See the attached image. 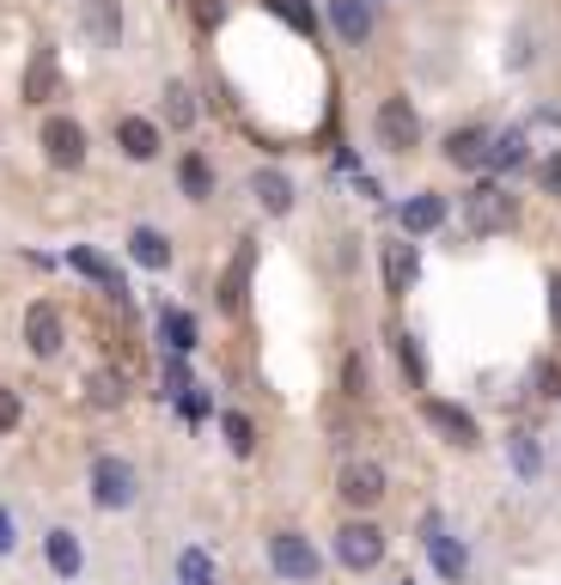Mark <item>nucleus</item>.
I'll return each instance as SVG.
<instances>
[{"instance_id": "1", "label": "nucleus", "mask_w": 561, "mask_h": 585, "mask_svg": "<svg viewBox=\"0 0 561 585\" xmlns=\"http://www.w3.org/2000/svg\"><path fill=\"white\" fill-rule=\"evenodd\" d=\"M86 488H92V507L128 512L140 500V470L128 458H116V451H104V458H92V470H86Z\"/></svg>"}, {"instance_id": "2", "label": "nucleus", "mask_w": 561, "mask_h": 585, "mask_svg": "<svg viewBox=\"0 0 561 585\" xmlns=\"http://www.w3.org/2000/svg\"><path fill=\"white\" fill-rule=\"evenodd\" d=\"M421 549H427V568H434L446 585H458L470 573V549L452 537V531H446V519H439V512H427V519H421Z\"/></svg>"}, {"instance_id": "3", "label": "nucleus", "mask_w": 561, "mask_h": 585, "mask_svg": "<svg viewBox=\"0 0 561 585\" xmlns=\"http://www.w3.org/2000/svg\"><path fill=\"white\" fill-rule=\"evenodd\" d=\"M269 568L294 585H312L317 573H324V555L312 549V537H299V531H275V537H269Z\"/></svg>"}, {"instance_id": "4", "label": "nucleus", "mask_w": 561, "mask_h": 585, "mask_svg": "<svg viewBox=\"0 0 561 585\" xmlns=\"http://www.w3.org/2000/svg\"><path fill=\"white\" fill-rule=\"evenodd\" d=\"M385 531H378L373 519H348L342 531H336V561H342L348 573H373L378 561H385Z\"/></svg>"}, {"instance_id": "5", "label": "nucleus", "mask_w": 561, "mask_h": 585, "mask_svg": "<svg viewBox=\"0 0 561 585\" xmlns=\"http://www.w3.org/2000/svg\"><path fill=\"white\" fill-rule=\"evenodd\" d=\"M464 214H470V226L483 232H513L519 226V196L507 184H476L470 189V201H464Z\"/></svg>"}, {"instance_id": "6", "label": "nucleus", "mask_w": 561, "mask_h": 585, "mask_svg": "<svg viewBox=\"0 0 561 585\" xmlns=\"http://www.w3.org/2000/svg\"><path fill=\"white\" fill-rule=\"evenodd\" d=\"M373 128H378V140H385L390 153H415L421 147V116H415V104H409L403 92H390L385 104H378Z\"/></svg>"}, {"instance_id": "7", "label": "nucleus", "mask_w": 561, "mask_h": 585, "mask_svg": "<svg viewBox=\"0 0 561 585\" xmlns=\"http://www.w3.org/2000/svg\"><path fill=\"white\" fill-rule=\"evenodd\" d=\"M43 159L55 171H79L86 165V128L74 123V116H43Z\"/></svg>"}, {"instance_id": "8", "label": "nucleus", "mask_w": 561, "mask_h": 585, "mask_svg": "<svg viewBox=\"0 0 561 585\" xmlns=\"http://www.w3.org/2000/svg\"><path fill=\"white\" fill-rule=\"evenodd\" d=\"M378 275H385V292H397V299H403L409 287H415L421 281V250L409 245L403 232H397V238H385V245H378Z\"/></svg>"}, {"instance_id": "9", "label": "nucleus", "mask_w": 561, "mask_h": 585, "mask_svg": "<svg viewBox=\"0 0 561 585\" xmlns=\"http://www.w3.org/2000/svg\"><path fill=\"white\" fill-rule=\"evenodd\" d=\"M25 348H32L37 360H55L67 348V324H62V311L49 306V299H37V306L25 311Z\"/></svg>"}, {"instance_id": "10", "label": "nucleus", "mask_w": 561, "mask_h": 585, "mask_svg": "<svg viewBox=\"0 0 561 585\" xmlns=\"http://www.w3.org/2000/svg\"><path fill=\"white\" fill-rule=\"evenodd\" d=\"M385 470H378V463H342V476H336V494H342L348 507L354 512H366V507H378V500H385Z\"/></svg>"}, {"instance_id": "11", "label": "nucleus", "mask_w": 561, "mask_h": 585, "mask_svg": "<svg viewBox=\"0 0 561 585\" xmlns=\"http://www.w3.org/2000/svg\"><path fill=\"white\" fill-rule=\"evenodd\" d=\"M446 214H452V201L439 196V189H415V196L397 208V220H403V238H421V232H439L446 226Z\"/></svg>"}, {"instance_id": "12", "label": "nucleus", "mask_w": 561, "mask_h": 585, "mask_svg": "<svg viewBox=\"0 0 561 585\" xmlns=\"http://www.w3.org/2000/svg\"><path fill=\"white\" fill-rule=\"evenodd\" d=\"M43 561L55 580H79L86 573V549H79V531H67V524H55V531H43Z\"/></svg>"}, {"instance_id": "13", "label": "nucleus", "mask_w": 561, "mask_h": 585, "mask_svg": "<svg viewBox=\"0 0 561 585\" xmlns=\"http://www.w3.org/2000/svg\"><path fill=\"white\" fill-rule=\"evenodd\" d=\"M250 196H257V208H263L269 220L294 214V177H287V171H275V165L250 171Z\"/></svg>"}, {"instance_id": "14", "label": "nucleus", "mask_w": 561, "mask_h": 585, "mask_svg": "<svg viewBox=\"0 0 561 585\" xmlns=\"http://www.w3.org/2000/svg\"><path fill=\"white\" fill-rule=\"evenodd\" d=\"M421 415H427V427H439L452 446H464V451L483 439V433H476V421H470L458 402H446V397H427V402H421Z\"/></svg>"}, {"instance_id": "15", "label": "nucleus", "mask_w": 561, "mask_h": 585, "mask_svg": "<svg viewBox=\"0 0 561 585\" xmlns=\"http://www.w3.org/2000/svg\"><path fill=\"white\" fill-rule=\"evenodd\" d=\"M79 25H86V37H92L98 49H116L123 43V0H86V7H79Z\"/></svg>"}, {"instance_id": "16", "label": "nucleus", "mask_w": 561, "mask_h": 585, "mask_svg": "<svg viewBox=\"0 0 561 585\" xmlns=\"http://www.w3.org/2000/svg\"><path fill=\"white\" fill-rule=\"evenodd\" d=\"M324 18H329V32L342 37V43H354V49L373 37V7H366V0H329Z\"/></svg>"}, {"instance_id": "17", "label": "nucleus", "mask_w": 561, "mask_h": 585, "mask_svg": "<svg viewBox=\"0 0 561 585\" xmlns=\"http://www.w3.org/2000/svg\"><path fill=\"white\" fill-rule=\"evenodd\" d=\"M196 318L184 306H159V341H165V354H196Z\"/></svg>"}, {"instance_id": "18", "label": "nucleus", "mask_w": 561, "mask_h": 585, "mask_svg": "<svg viewBox=\"0 0 561 585\" xmlns=\"http://www.w3.org/2000/svg\"><path fill=\"white\" fill-rule=\"evenodd\" d=\"M128 257L159 275V269H172V238H165L159 226H135V232H128Z\"/></svg>"}, {"instance_id": "19", "label": "nucleus", "mask_w": 561, "mask_h": 585, "mask_svg": "<svg viewBox=\"0 0 561 585\" xmlns=\"http://www.w3.org/2000/svg\"><path fill=\"white\" fill-rule=\"evenodd\" d=\"M116 147H123L128 159H140V165L159 159V123H147V116H123V123H116Z\"/></svg>"}, {"instance_id": "20", "label": "nucleus", "mask_w": 561, "mask_h": 585, "mask_svg": "<svg viewBox=\"0 0 561 585\" xmlns=\"http://www.w3.org/2000/svg\"><path fill=\"white\" fill-rule=\"evenodd\" d=\"M67 269H79L86 281H98L110 299H123V275H116V262H104L92 245H74V250H67Z\"/></svg>"}, {"instance_id": "21", "label": "nucleus", "mask_w": 561, "mask_h": 585, "mask_svg": "<svg viewBox=\"0 0 561 585\" xmlns=\"http://www.w3.org/2000/svg\"><path fill=\"white\" fill-rule=\"evenodd\" d=\"M446 159H452L458 171H476L488 159V128H452V135H446Z\"/></svg>"}, {"instance_id": "22", "label": "nucleus", "mask_w": 561, "mask_h": 585, "mask_svg": "<svg viewBox=\"0 0 561 585\" xmlns=\"http://www.w3.org/2000/svg\"><path fill=\"white\" fill-rule=\"evenodd\" d=\"M177 189H184L189 201H208L214 196V165H208L202 153H184L177 159Z\"/></svg>"}, {"instance_id": "23", "label": "nucleus", "mask_w": 561, "mask_h": 585, "mask_svg": "<svg viewBox=\"0 0 561 585\" xmlns=\"http://www.w3.org/2000/svg\"><path fill=\"white\" fill-rule=\"evenodd\" d=\"M507 458H513V476L519 482H537V476H544V446H537L531 433H513V439H507Z\"/></svg>"}, {"instance_id": "24", "label": "nucleus", "mask_w": 561, "mask_h": 585, "mask_svg": "<svg viewBox=\"0 0 561 585\" xmlns=\"http://www.w3.org/2000/svg\"><path fill=\"white\" fill-rule=\"evenodd\" d=\"M220 433H226V451H233V458H250V451H257V421H250L245 409H226V415H220Z\"/></svg>"}, {"instance_id": "25", "label": "nucleus", "mask_w": 561, "mask_h": 585, "mask_svg": "<svg viewBox=\"0 0 561 585\" xmlns=\"http://www.w3.org/2000/svg\"><path fill=\"white\" fill-rule=\"evenodd\" d=\"M49 92H55V49H37L32 67H25V98H32V104H43Z\"/></svg>"}, {"instance_id": "26", "label": "nucleus", "mask_w": 561, "mask_h": 585, "mask_svg": "<svg viewBox=\"0 0 561 585\" xmlns=\"http://www.w3.org/2000/svg\"><path fill=\"white\" fill-rule=\"evenodd\" d=\"M483 165H495V171L525 165V128H507L500 140H488V159H483Z\"/></svg>"}, {"instance_id": "27", "label": "nucleus", "mask_w": 561, "mask_h": 585, "mask_svg": "<svg viewBox=\"0 0 561 585\" xmlns=\"http://www.w3.org/2000/svg\"><path fill=\"white\" fill-rule=\"evenodd\" d=\"M165 123H172V128H196V92H189L184 79L165 86Z\"/></svg>"}, {"instance_id": "28", "label": "nucleus", "mask_w": 561, "mask_h": 585, "mask_svg": "<svg viewBox=\"0 0 561 585\" xmlns=\"http://www.w3.org/2000/svg\"><path fill=\"white\" fill-rule=\"evenodd\" d=\"M177 580L184 585H214V561H208L202 549H184L177 555Z\"/></svg>"}, {"instance_id": "29", "label": "nucleus", "mask_w": 561, "mask_h": 585, "mask_svg": "<svg viewBox=\"0 0 561 585\" xmlns=\"http://www.w3.org/2000/svg\"><path fill=\"white\" fill-rule=\"evenodd\" d=\"M86 397H92L98 409H116V402H123V378H116V372H92V378H86Z\"/></svg>"}, {"instance_id": "30", "label": "nucleus", "mask_w": 561, "mask_h": 585, "mask_svg": "<svg viewBox=\"0 0 561 585\" xmlns=\"http://www.w3.org/2000/svg\"><path fill=\"white\" fill-rule=\"evenodd\" d=\"M177 415H184V421H202L208 415V390H196V385H189V390H177Z\"/></svg>"}, {"instance_id": "31", "label": "nucleus", "mask_w": 561, "mask_h": 585, "mask_svg": "<svg viewBox=\"0 0 561 585\" xmlns=\"http://www.w3.org/2000/svg\"><path fill=\"white\" fill-rule=\"evenodd\" d=\"M18 421H25V402H18V390L0 385V433H13Z\"/></svg>"}, {"instance_id": "32", "label": "nucleus", "mask_w": 561, "mask_h": 585, "mask_svg": "<svg viewBox=\"0 0 561 585\" xmlns=\"http://www.w3.org/2000/svg\"><path fill=\"white\" fill-rule=\"evenodd\" d=\"M7 555H18V519H13V507L0 500V561H7Z\"/></svg>"}, {"instance_id": "33", "label": "nucleus", "mask_w": 561, "mask_h": 585, "mask_svg": "<svg viewBox=\"0 0 561 585\" xmlns=\"http://www.w3.org/2000/svg\"><path fill=\"white\" fill-rule=\"evenodd\" d=\"M397 354H403L409 385H421V341H415V336H403V341H397Z\"/></svg>"}, {"instance_id": "34", "label": "nucleus", "mask_w": 561, "mask_h": 585, "mask_svg": "<svg viewBox=\"0 0 561 585\" xmlns=\"http://www.w3.org/2000/svg\"><path fill=\"white\" fill-rule=\"evenodd\" d=\"M177 390H189V366H184V354L165 360V397H177Z\"/></svg>"}, {"instance_id": "35", "label": "nucleus", "mask_w": 561, "mask_h": 585, "mask_svg": "<svg viewBox=\"0 0 561 585\" xmlns=\"http://www.w3.org/2000/svg\"><path fill=\"white\" fill-rule=\"evenodd\" d=\"M537 184H544V189H549V196H556V201H561V153H549V159H544V165H537Z\"/></svg>"}, {"instance_id": "36", "label": "nucleus", "mask_w": 561, "mask_h": 585, "mask_svg": "<svg viewBox=\"0 0 561 585\" xmlns=\"http://www.w3.org/2000/svg\"><path fill=\"white\" fill-rule=\"evenodd\" d=\"M275 13H280V18H294L299 32H312V13H306V0H275Z\"/></svg>"}, {"instance_id": "37", "label": "nucleus", "mask_w": 561, "mask_h": 585, "mask_svg": "<svg viewBox=\"0 0 561 585\" xmlns=\"http://www.w3.org/2000/svg\"><path fill=\"white\" fill-rule=\"evenodd\" d=\"M537 385H544V397H561V378H556V366H549V360H537Z\"/></svg>"}, {"instance_id": "38", "label": "nucleus", "mask_w": 561, "mask_h": 585, "mask_svg": "<svg viewBox=\"0 0 561 585\" xmlns=\"http://www.w3.org/2000/svg\"><path fill=\"white\" fill-rule=\"evenodd\" d=\"M549 324H556V336H561V275H549Z\"/></svg>"}, {"instance_id": "39", "label": "nucleus", "mask_w": 561, "mask_h": 585, "mask_svg": "<svg viewBox=\"0 0 561 585\" xmlns=\"http://www.w3.org/2000/svg\"><path fill=\"white\" fill-rule=\"evenodd\" d=\"M348 397H366V366L360 360H348Z\"/></svg>"}, {"instance_id": "40", "label": "nucleus", "mask_w": 561, "mask_h": 585, "mask_svg": "<svg viewBox=\"0 0 561 585\" xmlns=\"http://www.w3.org/2000/svg\"><path fill=\"white\" fill-rule=\"evenodd\" d=\"M220 13H226L220 0H196V18H202V25H220Z\"/></svg>"}, {"instance_id": "41", "label": "nucleus", "mask_w": 561, "mask_h": 585, "mask_svg": "<svg viewBox=\"0 0 561 585\" xmlns=\"http://www.w3.org/2000/svg\"><path fill=\"white\" fill-rule=\"evenodd\" d=\"M366 7H378V0H366Z\"/></svg>"}, {"instance_id": "42", "label": "nucleus", "mask_w": 561, "mask_h": 585, "mask_svg": "<svg viewBox=\"0 0 561 585\" xmlns=\"http://www.w3.org/2000/svg\"><path fill=\"white\" fill-rule=\"evenodd\" d=\"M397 585H409V580H397Z\"/></svg>"}]
</instances>
